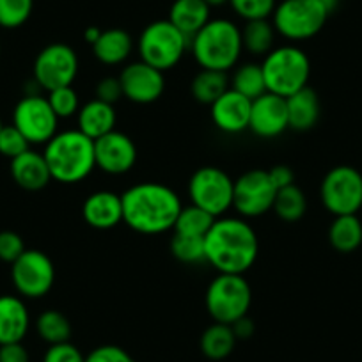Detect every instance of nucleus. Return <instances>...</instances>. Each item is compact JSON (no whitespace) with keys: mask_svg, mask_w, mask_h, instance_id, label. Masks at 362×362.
I'll return each instance as SVG.
<instances>
[{"mask_svg":"<svg viewBox=\"0 0 362 362\" xmlns=\"http://www.w3.org/2000/svg\"><path fill=\"white\" fill-rule=\"evenodd\" d=\"M276 34L274 23L268 22V20L245 22V27L242 29L243 50L252 55H267L268 52L274 50Z\"/></svg>","mask_w":362,"mask_h":362,"instance_id":"29","label":"nucleus"},{"mask_svg":"<svg viewBox=\"0 0 362 362\" xmlns=\"http://www.w3.org/2000/svg\"><path fill=\"white\" fill-rule=\"evenodd\" d=\"M268 176H270L272 183L277 190L284 189V187H290L295 183V173L291 170V167L288 165H276L268 170Z\"/></svg>","mask_w":362,"mask_h":362,"instance_id":"44","label":"nucleus"},{"mask_svg":"<svg viewBox=\"0 0 362 362\" xmlns=\"http://www.w3.org/2000/svg\"><path fill=\"white\" fill-rule=\"evenodd\" d=\"M272 211L284 222H297L308 211V197L300 187L293 185L277 190Z\"/></svg>","mask_w":362,"mask_h":362,"instance_id":"30","label":"nucleus"},{"mask_svg":"<svg viewBox=\"0 0 362 362\" xmlns=\"http://www.w3.org/2000/svg\"><path fill=\"white\" fill-rule=\"evenodd\" d=\"M134 50V40L124 29L102 30L96 43L93 45V54L102 64L119 66L130 57Z\"/></svg>","mask_w":362,"mask_h":362,"instance_id":"25","label":"nucleus"},{"mask_svg":"<svg viewBox=\"0 0 362 362\" xmlns=\"http://www.w3.org/2000/svg\"><path fill=\"white\" fill-rule=\"evenodd\" d=\"M123 222L141 235L173 231L181 211V199L170 187L156 181H142L121 194Z\"/></svg>","mask_w":362,"mask_h":362,"instance_id":"1","label":"nucleus"},{"mask_svg":"<svg viewBox=\"0 0 362 362\" xmlns=\"http://www.w3.org/2000/svg\"><path fill=\"white\" fill-rule=\"evenodd\" d=\"M2 128H4V124H2V121H0V132H2Z\"/></svg>","mask_w":362,"mask_h":362,"instance_id":"49","label":"nucleus"},{"mask_svg":"<svg viewBox=\"0 0 362 362\" xmlns=\"http://www.w3.org/2000/svg\"><path fill=\"white\" fill-rule=\"evenodd\" d=\"M277 189L272 183L268 170L250 169L235 180L233 208L242 217H261L274 206Z\"/></svg>","mask_w":362,"mask_h":362,"instance_id":"14","label":"nucleus"},{"mask_svg":"<svg viewBox=\"0 0 362 362\" xmlns=\"http://www.w3.org/2000/svg\"><path fill=\"white\" fill-rule=\"evenodd\" d=\"M330 9L320 0H283L274 9L272 23L288 41H305L325 27Z\"/></svg>","mask_w":362,"mask_h":362,"instance_id":"8","label":"nucleus"},{"mask_svg":"<svg viewBox=\"0 0 362 362\" xmlns=\"http://www.w3.org/2000/svg\"><path fill=\"white\" fill-rule=\"evenodd\" d=\"M95 95L96 100H102V102L114 105L123 96V87H121L119 76H105V78L100 80L95 89Z\"/></svg>","mask_w":362,"mask_h":362,"instance_id":"42","label":"nucleus"},{"mask_svg":"<svg viewBox=\"0 0 362 362\" xmlns=\"http://www.w3.org/2000/svg\"><path fill=\"white\" fill-rule=\"evenodd\" d=\"M236 336L231 325L214 323L201 336V351L210 361H224L233 354L236 346Z\"/></svg>","mask_w":362,"mask_h":362,"instance_id":"27","label":"nucleus"},{"mask_svg":"<svg viewBox=\"0 0 362 362\" xmlns=\"http://www.w3.org/2000/svg\"><path fill=\"white\" fill-rule=\"evenodd\" d=\"M190 52L201 69L228 73L235 68L243 52L242 29L226 18H211L190 40Z\"/></svg>","mask_w":362,"mask_h":362,"instance_id":"4","label":"nucleus"},{"mask_svg":"<svg viewBox=\"0 0 362 362\" xmlns=\"http://www.w3.org/2000/svg\"><path fill=\"white\" fill-rule=\"evenodd\" d=\"M259 252L257 235L238 217H218L204 236V257L218 274L243 276L254 267Z\"/></svg>","mask_w":362,"mask_h":362,"instance_id":"2","label":"nucleus"},{"mask_svg":"<svg viewBox=\"0 0 362 362\" xmlns=\"http://www.w3.org/2000/svg\"><path fill=\"white\" fill-rule=\"evenodd\" d=\"M190 48V40L169 20H156L146 25L139 37L141 61L160 71H169L183 59Z\"/></svg>","mask_w":362,"mask_h":362,"instance_id":"7","label":"nucleus"},{"mask_svg":"<svg viewBox=\"0 0 362 362\" xmlns=\"http://www.w3.org/2000/svg\"><path fill=\"white\" fill-rule=\"evenodd\" d=\"M13 124L25 135L30 144H47L57 134L59 117L40 95H27L16 103L13 110Z\"/></svg>","mask_w":362,"mask_h":362,"instance_id":"13","label":"nucleus"},{"mask_svg":"<svg viewBox=\"0 0 362 362\" xmlns=\"http://www.w3.org/2000/svg\"><path fill=\"white\" fill-rule=\"evenodd\" d=\"M215 217L208 211L201 210L196 204L181 208L176 222H174V235L194 236V238H204L210 228L214 226Z\"/></svg>","mask_w":362,"mask_h":362,"instance_id":"32","label":"nucleus"},{"mask_svg":"<svg viewBox=\"0 0 362 362\" xmlns=\"http://www.w3.org/2000/svg\"><path fill=\"white\" fill-rule=\"evenodd\" d=\"M29 149L30 142L27 141L25 135L15 124L2 128V132H0V155L13 160L22 155V153L29 151Z\"/></svg>","mask_w":362,"mask_h":362,"instance_id":"38","label":"nucleus"},{"mask_svg":"<svg viewBox=\"0 0 362 362\" xmlns=\"http://www.w3.org/2000/svg\"><path fill=\"white\" fill-rule=\"evenodd\" d=\"M82 217L93 229L107 231L123 222L121 194L110 190L93 192L82 204Z\"/></svg>","mask_w":362,"mask_h":362,"instance_id":"19","label":"nucleus"},{"mask_svg":"<svg viewBox=\"0 0 362 362\" xmlns=\"http://www.w3.org/2000/svg\"><path fill=\"white\" fill-rule=\"evenodd\" d=\"M100 34H102V30L96 29V27H87L86 33H83V37H86L87 43H89L90 47H93V45L96 43V40H98V37H100Z\"/></svg>","mask_w":362,"mask_h":362,"instance_id":"46","label":"nucleus"},{"mask_svg":"<svg viewBox=\"0 0 362 362\" xmlns=\"http://www.w3.org/2000/svg\"><path fill=\"white\" fill-rule=\"evenodd\" d=\"M320 197L334 217L357 215L362 210V174L351 165L332 167L322 180Z\"/></svg>","mask_w":362,"mask_h":362,"instance_id":"10","label":"nucleus"},{"mask_svg":"<svg viewBox=\"0 0 362 362\" xmlns=\"http://www.w3.org/2000/svg\"><path fill=\"white\" fill-rule=\"evenodd\" d=\"M86 362H135L124 348L116 344H102L86 355Z\"/></svg>","mask_w":362,"mask_h":362,"instance_id":"40","label":"nucleus"},{"mask_svg":"<svg viewBox=\"0 0 362 362\" xmlns=\"http://www.w3.org/2000/svg\"><path fill=\"white\" fill-rule=\"evenodd\" d=\"M43 362H86V355H82V351L68 341V343L52 344L45 354Z\"/></svg>","mask_w":362,"mask_h":362,"instance_id":"41","label":"nucleus"},{"mask_svg":"<svg viewBox=\"0 0 362 362\" xmlns=\"http://www.w3.org/2000/svg\"><path fill=\"white\" fill-rule=\"evenodd\" d=\"M11 281L22 297H45L55 283L54 261L41 250L25 249L11 264Z\"/></svg>","mask_w":362,"mask_h":362,"instance_id":"12","label":"nucleus"},{"mask_svg":"<svg viewBox=\"0 0 362 362\" xmlns=\"http://www.w3.org/2000/svg\"><path fill=\"white\" fill-rule=\"evenodd\" d=\"M47 98L59 119H64V117H71L78 114L80 100L78 95H76V90L71 86L59 87V89L50 90Z\"/></svg>","mask_w":362,"mask_h":362,"instance_id":"36","label":"nucleus"},{"mask_svg":"<svg viewBox=\"0 0 362 362\" xmlns=\"http://www.w3.org/2000/svg\"><path fill=\"white\" fill-rule=\"evenodd\" d=\"M233 332H235L236 339H249L254 334V322L249 318V316H243V318L236 320L231 325Z\"/></svg>","mask_w":362,"mask_h":362,"instance_id":"45","label":"nucleus"},{"mask_svg":"<svg viewBox=\"0 0 362 362\" xmlns=\"http://www.w3.org/2000/svg\"><path fill=\"white\" fill-rule=\"evenodd\" d=\"M170 252L180 263L185 264L206 261V257H204V238L174 235L170 240Z\"/></svg>","mask_w":362,"mask_h":362,"instance_id":"35","label":"nucleus"},{"mask_svg":"<svg viewBox=\"0 0 362 362\" xmlns=\"http://www.w3.org/2000/svg\"><path fill=\"white\" fill-rule=\"evenodd\" d=\"M30 329L25 302L15 295L0 297V344L22 343Z\"/></svg>","mask_w":362,"mask_h":362,"instance_id":"20","label":"nucleus"},{"mask_svg":"<svg viewBox=\"0 0 362 362\" xmlns=\"http://www.w3.org/2000/svg\"><path fill=\"white\" fill-rule=\"evenodd\" d=\"M233 11L245 22L252 20H268L274 15L276 0H229Z\"/></svg>","mask_w":362,"mask_h":362,"instance_id":"37","label":"nucleus"},{"mask_svg":"<svg viewBox=\"0 0 362 362\" xmlns=\"http://www.w3.org/2000/svg\"><path fill=\"white\" fill-rule=\"evenodd\" d=\"M43 156L52 180L64 185L80 183L96 169L95 141L83 135L78 128L57 132L45 144Z\"/></svg>","mask_w":362,"mask_h":362,"instance_id":"3","label":"nucleus"},{"mask_svg":"<svg viewBox=\"0 0 362 362\" xmlns=\"http://www.w3.org/2000/svg\"><path fill=\"white\" fill-rule=\"evenodd\" d=\"M286 98L264 93L252 100L249 130L261 139H276L288 130Z\"/></svg>","mask_w":362,"mask_h":362,"instance_id":"17","label":"nucleus"},{"mask_svg":"<svg viewBox=\"0 0 362 362\" xmlns=\"http://www.w3.org/2000/svg\"><path fill=\"white\" fill-rule=\"evenodd\" d=\"M235 180L221 167H199L189 180L190 203L208 211L215 218L222 217L233 208Z\"/></svg>","mask_w":362,"mask_h":362,"instance_id":"9","label":"nucleus"},{"mask_svg":"<svg viewBox=\"0 0 362 362\" xmlns=\"http://www.w3.org/2000/svg\"><path fill=\"white\" fill-rule=\"evenodd\" d=\"M250 105H252V102L249 98L229 87L217 102L210 105L211 121L224 134H242V132L249 130Z\"/></svg>","mask_w":362,"mask_h":362,"instance_id":"18","label":"nucleus"},{"mask_svg":"<svg viewBox=\"0 0 362 362\" xmlns=\"http://www.w3.org/2000/svg\"><path fill=\"white\" fill-rule=\"evenodd\" d=\"M0 362H30L29 351L22 343L0 344Z\"/></svg>","mask_w":362,"mask_h":362,"instance_id":"43","label":"nucleus"},{"mask_svg":"<svg viewBox=\"0 0 362 362\" xmlns=\"http://www.w3.org/2000/svg\"><path fill=\"white\" fill-rule=\"evenodd\" d=\"M288 127L297 132H308L316 127L322 114V105L316 90L311 87H304L295 95L286 98Z\"/></svg>","mask_w":362,"mask_h":362,"instance_id":"23","label":"nucleus"},{"mask_svg":"<svg viewBox=\"0 0 362 362\" xmlns=\"http://www.w3.org/2000/svg\"><path fill=\"white\" fill-rule=\"evenodd\" d=\"M329 242L341 254L355 252L362 245V221L357 215H337L329 228Z\"/></svg>","mask_w":362,"mask_h":362,"instance_id":"26","label":"nucleus"},{"mask_svg":"<svg viewBox=\"0 0 362 362\" xmlns=\"http://www.w3.org/2000/svg\"><path fill=\"white\" fill-rule=\"evenodd\" d=\"M229 89V78L224 71L201 69L190 82V95L203 105H211Z\"/></svg>","mask_w":362,"mask_h":362,"instance_id":"28","label":"nucleus"},{"mask_svg":"<svg viewBox=\"0 0 362 362\" xmlns=\"http://www.w3.org/2000/svg\"><path fill=\"white\" fill-rule=\"evenodd\" d=\"M123 96L139 105H149L160 100L165 90L163 71L146 64L144 61L130 62L119 75Z\"/></svg>","mask_w":362,"mask_h":362,"instance_id":"15","label":"nucleus"},{"mask_svg":"<svg viewBox=\"0 0 362 362\" xmlns=\"http://www.w3.org/2000/svg\"><path fill=\"white\" fill-rule=\"evenodd\" d=\"M33 73L36 86L47 93L71 86L78 75V55L69 45L52 43L37 54Z\"/></svg>","mask_w":362,"mask_h":362,"instance_id":"11","label":"nucleus"},{"mask_svg":"<svg viewBox=\"0 0 362 362\" xmlns=\"http://www.w3.org/2000/svg\"><path fill=\"white\" fill-rule=\"evenodd\" d=\"M210 8H218V6L226 4V2H229V0H204Z\"/></svg>","mask_w":362,"mask_h":362,"instance_id":"47","label":"nucleus"},{"mask_svg":"<svg viewBox=\"0 0 362 362\" xmlns=\"http://www.w3.org/2000/svg\"><path fill=\"white\" fill-rule=\"evenodd\" d=\"M23 252H25V243L18 233L0 231V259L13 264Z\"/></svg>","mask_w":362,"mask_h":362,"instance_id":"39","label":"nucleus"},{"mask_svg":"<svg viewBox=\"0 0 362 362\" xmlns=\"http://www.w3.org/2000/svg\"><path fill=\"white\" fill-rule=\"evenodd\" d=\"M34 9V0H0V27L18 29L25 25Z\"/></svg>","mask_w":362,"mask_h":362,"instance_id":"34","label":"nucleus"},{"mask_svg":"<svg viewBox=\"0 0 362 362\" xmlns=\"http://www.w3.org/2000/svg\"><path fill=\"white\" fill-rule=\"evenodd\" d=\"M229 87L242 96L249 98L250 102L259 98L267 93V83H264V75L261 64L256 62H247L236 68L233 73V78L229 80Z\"/></svg>","mask_w":362,"mask_h":362,"instance_id":"31","label":"nucleus"},{"mask_svg":"<svg viewBox=\"0 0 362 362\" xmlns=\"http://www.w3.org/2000/svg\"><path fill=\"white\" fill-rule=\"evenodd\" d=\"M267 83V93L288 96L308 87L311 78V61L302 48L295 45H283L264 55L261 62Z\"/></svg>","mask_w":362,"mask_h":362,"instance_id":"5","label":"nucleus"},{"mask_svg":"<svg viewBox=\"0 0 362 362\" xmlns=\"http://www.w3.org/2000/svg\"><path fill=\"white\" fill-rule=\"evenodd\" d=\"M211 8L204 0H174L169 9V22L192 40L211 20Z\"/></svg>","mask_w":362,"mask_h":362,"instance_id":"24","label":"nucleus"},{"mask_svg":"<svg viewBox=\"0 0 362 362\" xmlns=\"http://www.w3.org/2000/svg\"><path fill=\"white\" fill-rule=\"evenodd\" d=\"M320 2H322V4H325L327 8L330 9V11H332V8H334V6L337 4V0H320Z\"/></svg>","mask_w":362,"mask_h":362,"instance_id":"48","label":"nucleus"},{"mask_svg":"<svg viewBox=\"0 0 362 362\" xmlns=\"http://www.w3.org/2000/svg\"><path fill=\"white\" fill-rule=\"evenodd\" d=\"M11 176L18 187L29 192H37L52 181L50 169L43 153L29 149L11 160Z\"/></svg>","mask_w":362,"mask_h":362,"instance_id":"21","label":"nucleus"},{"mask_svg":"<svg viewBox=\"0 0 362 362\" xmlns=\"http://www.w3.org/2000/svg\"><path fill=\"white\" fill-rule=\"evenodd\" d=\"M76 121H78V130L96 141V139L116 130L117 114L114 110V105L95 98L80 107Z\"/></svg>","mask_w":362,"mask_h":362,"instance_id":"22","label":"nucleus"},{"mask_svg":"<svg viewBox=\"0 0 362 362\" xmlns=\"http://www.w3.org/2000/svg\"><path fill=\"white\" fill-rule=\"evenodd\" d=\"M137 146L123 132H110L95 141L96 167L112 176L127 174L137 162Z\"/></svg>","mask_w":362,"mask_h":362,"instance_id":"16","label":"nucleus"},{"mask_svg":"<svg viewBox=\"0 0 362 362\" xmlns=\"http://www.w3.org/2000/svg\"><path fill=\"white\" fill-rule=\"evenodd\" d=\"M36 330L41 339L50 346L52 344L68 343L69 337H71V323H69L68 316L62 315L61 311H55V309H48L37 316Z\"/></svg>","mask_w":362,"mask_h":362,"instance_id":"33","label":"nucleus"},{"mask_svg":"<svg viewBox=\"0 0 362 362\" xmlns=\"http://www.w3.org/2000/svg\"><path fill=\"white\" fill-rule=\"evenodd\" d=\"M252 304V290L240 274H218L208 284L204 305L215 323L233 325L243 318Z\"/></svg>","mask_w":362,"mask_h":362,"instance_id":"6","label":"nucleus"}]
</instances>
